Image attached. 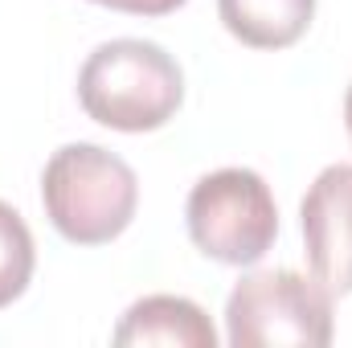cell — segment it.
<instances>
[{
    "mask_svg": "<svg viewBox=\"0 0 352 348\" xmlns=\"http://www.w3.org/2000/svg\"><path fill=\"white\" fill-rule=\"evenodd\" d=\"M78 102L94 123L127 135L156 131L184 102V74L156 41L119 37L90 50L78 70Z\"/></svg>",
    "mask_w": 352,
    "mask_h": 348,
    "instance_id": "6da1fadb",
    "label": "cell"
},
{
    "mask_svg": "<svg viewBox=\"0 0 352 348\" xmlns=\"http://www.w3.org/2000/svg\"><path fill=\"white\" fill-rule=\"evenodd\" d=\"M41 205L66 242L107 246L131 226L140 209V180L123 156L98 144H66L41 173Z\"/></svg>",
    "mask_w": 352,
    "mask_h": 348,
    "instance_id": "7a4b0ae2",
    "label": "cell"
},
{
    "mask_svg": "<svg viewBox=\"0 0 352 348\" xmlns=\"http://www.w3.org/2000/svg\"><path fill=\"white\" fill-rule=\"evenodd\" d=\"M226 336L234 348H328L336 336L332 291L287 266L254 270L226 299Z\"/></svg>",
    "mask_w": 352,
    "mask_h": 348,
    "instance_id": "3957f363",
    "label": "cell"
},
{
    "mask_svg": "<svg viewBox=\"0 0 352 348\" xmlns=\"http://www.w3.org/2000/svg\"><path fill=\"white\" fill-rule=\"evenodd\" d=\"M184 226L205 259L221 266H254L278 238V205L254 168H217L192 184Z\"/></svg>",
    "mask_w": 352,
    "mask_h": 348,
    "instance_id": "277c9868",
    "label": "cell"
},
{
    "mask_svg": "<svg viewBox=\"0 0 352 348\" xmlns=\"http://www.w3.org/2000/svg\"><path fill=\"white\" fill-rule=\"evenodd\" d=\"M303 254L311 274L336 295H352V164H328L303 205Z\"/></svg>",
    "mask_w": 352,
    "mask_h": 348,
    "instance_id": "5b68a950",
    "label": "cell"
},
{
    "mask_svg": "<svg viewBox=\"0 0 352 348\" xmlns=\"http://www.w3.org/2000/svg\"><path fill=\"white\" fill-rule=\"evenodd\" d=\"M115 345H168V348H217L209 316L180 295H144L115 324Z\"/></svg>",
    "mask_w": 352,
    "mask_h": 348,
    "instance_id": "8992f818",
    "label": "cell"
},
{
    "mask_svg": "<svg viewBox=\"0 0 352 348\" xmlns=\"http://www.w3.org/2000/svg\"><path fill=\"white\" fill-rule=\"evenodd\" d=\"M217 17L250 50H287L307 33L316 0H217Z\"/></svg>",
    "mask_w": 352,
    "mask_h": 348,
    "instance_id": "52a82bcc",
    "label": "cell"
},
{
    "mask_svg": "<svg viewBox=\"0 0 352 348\" xmlns=\"http://www.w3.org/2000/svg\"><path fill=\"white\" fill-rule=\"evenodd\" d=\"M33 266H37V246L25 217L8 201H0V312L25 295V287L33 283Z\"/></svg>",
    "mask_w": 352,
    "mask_h": 348,
    "instance_id": "ba28073f",
    "label": "cell"
},
{
    "mask_svg": "<svg viewBox=\"0 0 352 348\" xmlns=\"http://www.w3.org/2000/svg\"><path fill=\"white\" fill-rule=\"evenodd\" d=\"M180 4H188V0H119L115 12H131V17H168Z\"/></svg>",
    "mask_w": 352,
    "mask_h": 348,
    "instance_id": "9c48e42d",
    "label": "cell"
},
{
    "mask_svg": "<svg viewBox=\"0 0 352 348\" xmlns=\"http://www.w3.org/2000/svg\"><path fill=\"white\" fill-rule=\"evenodd\" d=\"M344 127H349V140H352V87L344 94Z\"/></svg>",
    "mask_w": 352,
    "mask_h": 348,
    "instance_id": "30bf717a",
    "label": "cell"
},
{
    "mask_svg": "<svg viewBox=\"0 0 352 348\" xmlns=\"http://www.w3.org/2000/svg\"><path fill=\"white\" fill-rule=\"evenodd\" d=\"M90 4H102V8H119V0H90Z\"/></svg>",
    "mask_w": 352,
    "mask_h": 348,
    "instance_id": "8fae6325",
    "label": "cell"
}]
</instances>
